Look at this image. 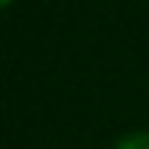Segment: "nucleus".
I'll return each mask as SVG.
<instances>
[{"instance_id": "obj_1", "label": "nucleus", "mask_w": 149, "mask_h": 149, "mask_svg": "<svg viewBox=\"0 0 149 149\" xmlns=\"http://www.w3.org/2000/svg\"><path fill=\"white\" fill-rule=\"evenodd\" d=\"M114 149H149V132H132L120 137Z\"/></svg>"}, {"instance_id": "obj_2", "label": "nucleus", "mask_w": 149, "mask_h": 149, "mask_svg": "<svg viewBox=\"0 0 149 149\" xmlns=\"http://www.w3.org/2000/svg\"><path fill=\"white\" fill-rule=\"evenodd\" d=\"M12 3H15V0H0V6H3V9H6V6H12Z\"/></svg>"}]
</instances>
